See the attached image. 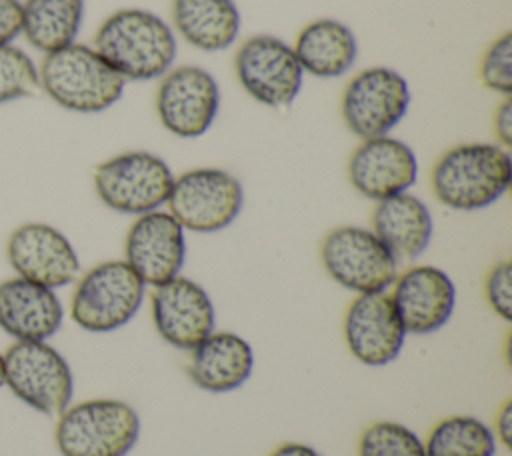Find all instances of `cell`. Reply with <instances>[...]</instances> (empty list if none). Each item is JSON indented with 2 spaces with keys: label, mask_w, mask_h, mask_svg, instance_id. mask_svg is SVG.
Here are the masks:
<instances>
[{
  "label": "cell",
  "mask_w": 512,
  "mask_h": 456,
  "mask_svg": "<svg viewBox=\"0 0 512 456\" xmlns=\"http://www.w3.org/2000/svg\"><path fill=\"white\" fill-rule=\"evenodd\" d=\"M370 230L398 262H410L430 246L434 220L424 200L402 192L376 202Z\"/></svg>",
  "instance_id": "21"
},
{
  "label": "cell",
  "mask_w": 512,
  "mask_h": 456,
  "mask_svg": "<svg viewBox=\"0 0 512 456\" xmlns=\"http://www.w3.org/2000/svg\"><path fill=\"white\" fill-rule=\"evenodd\" d=\"M38 80L50 100L80 114L108 110L122 98L126 86V80L92 46L80 42L44 54Z\"/></svg>",
  "instance_id": "3"
},
{
  "label": "cell",
  "mask_w": 512,
  "mask_h": 456,
  "mask_svg": "<svg viewBox=\"0 0 512 456\" xmlns=\"http://www.w3.org/2000/svg\"><path fill=\"white\" fill-rule=\"evenodd\" d=\"M358 456H426V452L412 428L394 420H378L362 432Z\"/></svg>",
  "instance_id": "26"
},
{
  "label": "cell",
  "mask_w": 512,
  "mask_h": 456,
  "mask_svg": "<svg viewBox=\"0 0 512 456\" xmlns=\"http://www.w3.org/2000/svg\"><path fill=\"white\" fill-rule=\"evenodd\" d=\"M4 384V366H2V356H0V386Z\"/></svg>",
  "instance_id": "34"
},
{
  "label": "cell",
  "mask_w": 512,
  "mask_h": 456,
  "mask_svg": "<svg viewBox=\"0 0 512 456\" xmlns=\"http://www.w3.org/2000/svg\"><path fill=\"white\" fill-rule=\"evenodd\" d=\"M6 256L20 278L52 290L74 282L80 272V260L70 240L44 222L18 226L8 238Z\"/></svg>",
  "instance_id": "16"
},
{
  "label": "cell",
  "mask_w": 512,
  "mask_h": 456,
  "mask_svg": "<svg viewBox=\"0 0 512 456\" xmlns=\"http://www.w3.org/2000/svg\"><path fill=\"white\" fill-rule=\"evenodd\" d=\"M184 232L168 210L140 214L126 232L124 262L146 286H160L180 276L186 260Z\"/></svg>",
  "instance_id": "13"
},
{
  "label": "cell",
  "mask_w": 512,
  "mask_h": 456,
  "mask_svg": "<svg viewBox=\"0 0 512 456\" xmlns=\"http://www.w3.org/2000/svg\"><path fill=\"white\" fill-rule=\"evenodd\" d=\"M220 110V86L202 66H172L156 90L160 124L178 138L204 136Z\"/></svg>",
  "instance_id": "12"
},
{
  "label": "cell",
  "mask_w": 512,
  "mask_h": 456,
  "mask_svg": "<svg viewBox=\"0 0 512 456\" xmlns=\"http://www.w3.org/2000/svg\"><path fill=\"white\" fill-rule=\"evenodd\" d=\"M512 182L510 150L496 142L448 148L430 172L436 200L452 210L474 212L498 202Z\"/></svg>",
  "instance_id": "2"
},
{
  "label": "cell",
  "mask_w": 512,
  "mask_h": 456,
  "mask_svg": "<svg viewBox=\"0 0 512 456\" xmlns=\"http://www.w3.org/2000/svg\"><path fill=\"white\" fill-rule=\"evenodd\" d=\"M426 456H494L496 436L492 428L476 416L454 414L438 420L426 440Z\"/></svg>",
  "instance_id": "25"
},
{
  "label": "cell",
  "mask_w": 512,
  "mask_h": 456,
  "mask_svg": "<svg viewBox=\"0 0 512 456\" xmlns=\"http://www.w3.org/2000/svg\"><path fill=\"white\" fill-rule=\"evenodd\" d=\"M326 274L356 294L386 292L398 276V260L382 240L362 226H338L320 244Z\"/></svg>",
  "instance_id": "9"
},
{
  "label": "cell",
  "mask_w": 512,
  "mask_h": 456,
  "mask_svg": "<svg viewBox=\"0 0 512 456\" xmlns=\"http://www.w3.org/2000/svg\"><path fill=\"white\" fill-rule=\"evenodd\" d=\"M166 206L184 230L212 234L240 216L244 190L240 180L224 168H192L174 176Z\"/></svg>",
  "instance_id": "7"
},
{
  "label": "cell",
  "mask_w": 512,
  "mask_h": 456,
  "mask_svg": "<svg viewBox=\"0 0 512 456\" xmlns=\"http://www.w3.org/2000/svg\"><path fill=\"white\" fill-rule=\"evenodd\" d=\"M494 424H496V428L492 430L494 436H496L506 448H510V444H512V400H506V402L502 404V408L498 410V414H496V418H494Z\"/></svg>",
  "instance_id": "32"
},
{
  "label": "cell",
  "mask_w": 512,
  "mask_h": 456,
  "mask_svg": "<svg viewBox=\"0 0 512 456\" xmlns=\"http://www.w3.org/2000/svg\"><path fill=\"white\" fill-rule=\"evenodd\" d=\"M352 188L374 202L408 192L418 180V158L410 144L390 134L362 140L348 160Z\"/></svg>",
  "instance_id": "15"
},
{
  "label": "cell",
  "mask_w": 512,
  "mask_h": 456,
  "mask_svg": "<svg viewBox=\"0 0 512 456\" xmlns=\"http://www.w3.org/2000/svg\"><path fill=\"white\" fill-rule=\"evenodd\" d=\"M172 22L180 38L202 52L230 48L242 26L234 0H172Z\"/></svg>",
  "instance_id": "23"
},
{
  "label": "cell",
  "mask_w": 512,
  "mask_h": 456,
  "mask_svg": "<svg viewBox=\"0 0 512 456\" xmlns=\"http://www.w3.org/2000/svg\"><path fill=\"white\" fill-rule=\"evenodd\" d=\"M406 330L390 294H358L344 314V340L350 354L364 366L394 362L404 346Z\"/></svg>",
  "instance_id": "18"
},
{
  "label": "cell",
  "mask_w": 512,
  "mask_h": 456,
  "mask_svg": "<svg viewBox=\"0 0 512 456\" xmlns=\"http://www.w3.org/2000/svg\"><path fill=\"white\" fill-rule=\"evenodd\" d=\"M140 436V416L124 400L92 398L58 414L56 446L62 456H126Z\"/></svg>",
  "instance_id": "4"
},
{
  "label": "cell",
  "mask_w": 512,
  "mask_h": 456,
  "mask_svg": "<svg viewBox=\"0 0 512 456\" xmlns=\"http://www.w3.org/2000/svg\"><path fill=\"white\" fill-rule=\"evenodd\" d=\"M492 126H494V136L498 140L496 144L510 148L512 146V100H510V96H504V100L494 110Z\"/></svg>",
  "instance_id": "31"
},
{
  "label": "cell",
  "mask_w": 512,
  "mask_h": 456,
  "mask_svg": "<svg viewBox=\"0 0 512 456\" xmlns=\"http://www.w3.org/2000/svg\"><path fill=\"white\" fill-rule=\"evenodd\" d=\"M302 72L314 78H340L356 62L358 42L340 20L318 18L306 24L292 46Z\"/></svg>",
  "instance_id": "22"
},
{
  "label": "cell",
  "mask_w": 512,
  "mask_h": 456,
  "mask_svg": "<svg viewBox=\"0 0 512 456\" xmlns=\"http://www.w3.org/2000/svg\"><path fill=\"white\" fill-rule=\"evenodd\" d=\"M4 384L30 408L62 414L72 400L74 378L66 358L44 340H16L2 354Z\"/></svg>",
  "instance_id": "8"
},
{
  "label": "cell",
  "mask_w": 512,
  "mask_h": 456,
  "mask_svg": "<svg viewBox=\"0 0 512 456\" xmlns=\"http://www.w3.org/2000/svg\"><path fill=\"white\" fill-rule=\"evenodd\" d=\"M484 296L488 306L504 322L512 320V262H496L484 278Z\"/></svg>",
  "instance_id": "29"
},
{
  "label": "cell",
  "mask_w": 512,
  "mask_h": 456,
  "mask_svg": "<svg viewBox=\"0 0 512 456\" xmlns=\"http://www.w3.org/2000/svg\"><path fill=\"white\" fill-rule=\"evenodd\" d=\"M478 80L484 88L510 96L512 94V34L496 36L484 50L478 64Z\"/></svg>",
  "instance_id": "28"
},
{
  "label": "cell",
  "mask_w": 512,
  "mask_h": 456,
  "mask_svg": "<svg viewBox=\"0 0 512 456\" xmlns=\"http://www.w3.org/2000/svg\"><path fill=\"white\" fill-rule=\"evenodd\" d=\"M270 456H320V452L302 442H284L278 448H274Z\"/></svg>",
  "instance_id": "33"
},
{
  "label": "cell",
  "mask_w": 512,
  "mask_h": 456,
  "mask_svg": "<svg viewBox=\"0 0 512 456\" xmlns=\"http://www.w3.org/2000/svg\"><path fill=\"white\" fill-rule=\"evenodd\" d=\"M410 108L406 78L388 66H370L352 76L340 100L346 128L360 140L390 134Z\"/></svg>",
  "instance_id": "10"
},
{
  "label": "cell",
  "mask_w": 512,
  "mask_h": 456,
  "mask_svg": "<svg viewBox=\"0 0 512 456\" xmlns=\"http://www.w3.org/2000/svg\"><path fill=\"white\" fill-rule=\"evenodd\" d=\"M22 32V4L0 0V46L10 44Z\"/></svg>",
  "instance_id": "30"
},
{
  "label": "cell",
  "mask_w": 512,
  "mask_h": 456,
  "mask_svg": "<svg viewBox=\"0 0 512 456\" xmlns=\"http://www.w3.org/2000/svg\"><path fill=\"white\" fill-rule=\"evenodd\" d=\"M92 48L126 82L162 78L178 56L174 30L160 16L142 8L112 12L96 30Z\"/></svg>",
  "instance_id": "1"
},
{
  "label": "cell",
  "mask_w": 512,
  "mask_h": 456,
  "mask_svg": "<svg viewBox=\"0 0 512 456\" xmlns=\"http://www.w3.org/2000/svg\"><path fill=\"white\" fill-rule=\"evenodd\" d=\"M390 298L406 334L426 336L452 318L456 286L442 268L416 264L394 278Z\"/></svg>",
  "instance_id": "17"
},
{
  "label": "cell",
  "mask_w": 512,
  "mask_h": 456,
  "mask_svg": "<svg viewBox=\"0 0 512 456\" xmlns=\"http://www.w3.org/2000/svg\"><path fill=\"white\" fill-rule=\"evenodd\" d=\"M254 370V350L230 330H214L190 350L186 374L204 392L224 394L240 388Z\"/></svg>",
  "instance_id": "19"
},
{
  "label": "cell",
  "mask_w": 512,
  "mask_h": 456,
  "mask_svg": "<svg viewBox=\"0 0 512 456\" xmlns=\"http://www.w3.org/2000/svg\"><path fill=\"white\" fill-rule=\"evenodd\" d=\"M40 88L38 68L18 46H0V104L34 96Z\"/></svg>",
  "instance_id": "27"
},
{
  "label": "cell",
  "mask_w": 512,
  "mask_h": 456,
  "mask_svg": "<svg viewBox=\"0 0 512 456\" xmlns=\"http://www.w3.org/2000/svg\"><path fill=\"white\" fill-rule=\"evenodd\" d=\"M152 322L160 338L178 348L192 350L214 332L216 312L210 294L196 280L176 276L150 294Z\"/></svg>",
  "instance_id": "14"
},
{
  "label": "cell",
  "mask_w": 512,
  "mask_h": 456,
  "mask_svg": "<svg viewBox=\"0 0 512 456\" xmlns=\"http://www.w3.org/2000/svg\"><path fill=\"white\" fill-rule=\"evenodd\" d=\"M234 72L252 100L274 110L288 108L304 82L292 46L272 34L246 38L234 54Z\"/></svg>",
  "instance_id": "11"
},
{
  "label": "cell",
  "mask_w": 512,
  "mask_h": 456,
  "mask_svg": "<svg viewBox=\"0 0 512 456\" xmlns=\"http://www.w3.org/2000/svg\"><path fill=\"white\" fill-rule=\"evenodd\" d=\"M144 294L146 284L124 260H106L78 280L70 316L86 332H114L138 314Z\"/></svg>",
  "instance_id": "5"
},
{
  "label": "cell",
  "mask_w": 512,
  "mask_h": 456,
  "mask_svg": "<svg viewBox=\"0 0 512 456\" xmlns=\"http://www.w3.org/2000/svg\"><path fill=\"white\" fill-rule=\"evenodd\" d=\"M62 316V304L52 288L20 276L0 282V326L16 340L54 336Z\"/></svg>",
  "instance_id": "20"
},
{
  "label": "cell",
  "mask_w": 512,
  "mask_h": 456,
  "mask_svg": "<svg viewBox=\"0 0 512 456\" xmlns=\"http://www.w3.org/2000/svg\"><path fill=\"white\" fill-rule=\"evenodd\" d=\"M84 0H24L22 32L30 46L48 54L76 42Z\"/></svg>",
  "instance_id": "24"
},
{
  "label": "cell",
  "mask_w": 512,
  "mask_h": 456,
  "mask_svg": "<svg viewBox=\"0 0 512 456\" xmlns=\"http://www.w3.org/2000/svg\"><path fill=\"white\" fill-rule=\"evenodd\" d=\"M92 182L104 206L120 214L140 216L166 204L174 174L158 154L130 150L100 162Z\"/></svg>",
  "instance_id": "6"
}]
</instances>
